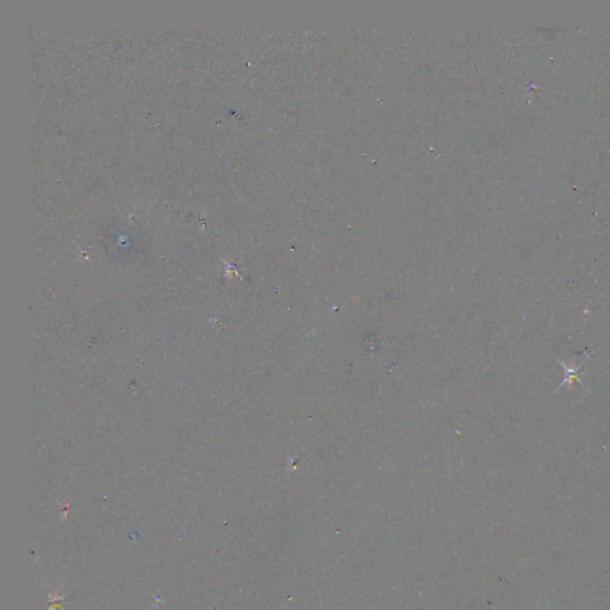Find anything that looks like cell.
<instances>
[{"mask_svg":"<svg viewBox=\"0 0 610 610\" xmlns=\"http://www.w3.org/2000/svg\"><path fill=\"white\" fill-rule=\"evenodd\" d=\"M558 361H559V364L561 365V366L564 367L565 372H566V376H565V379L563 380V382L560 383L559 387H561V386H563V385H565V384H569V385H572V384H573L574 382H578V383L582 384V386L584 387V389H585V386L583 385L582 380H580V377L584 376V374H586V372H583V371H582V367L584 366V365H585V361H584V363H583L582 365H580V366H578V367L567 366V365L565 364V363H563V361H560V360H558Z\"/></svg>","mask_w":610,"mask_h":610,"instance_id":"1","label":"cell"}]
</instances>
